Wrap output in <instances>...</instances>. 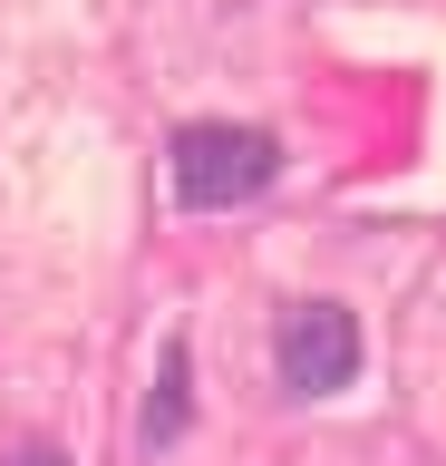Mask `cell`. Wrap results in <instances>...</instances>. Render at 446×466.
Returning <instances> with one entry per match:
<instances>
[{"label": "cell", "instance_id": "obj_4", "mask_svg": "<svg viewBox=\"0 0 446 466\" xmlns=\"http://www.w3.org/2000/svg\"><path fill=\"white\" fill-rule=\"evenodd\" d=\"M10 466H68V457H59V447H39V437H30V447H10Z\"/></svg>", "mask_w": 446, "mask_h": 466}, {"label": "cell", "instance_id": "obj_2", "mask_svg": "<svg viewBox=\"0 0 446 466\" xmlns=\"http://www.w3.org/2000/svg\"><path fill=\"white\" fill-rule=\"evenodd\" d=\"M272 360H282V389H292V399L350 389V379H359V311H340V301H292Z\"/></svg>", "mask_w": 446, "mask_h": 466}, {"label": "cell", "instance_id": "obj_3", "mask_svg": "<svg viewBox=\"0 0 446 466\" xmlns=\"http://www.w3.org/2000/svg\"><path fill=\"white\" fill-rule=\"evenodd\" d=\"M165 437H184V350L155 360V399H146V447H165Z\"/></svg>", "mask_w": 446, "mask_h": 466}, {"label": "cell", "instance_id": "obj_1", "mask_svg": "<svg viewBox=\"0 0 446 466\" xmlns=\"http://www.w3.org/2000/svg\"><path fill=\"white\" fill-rule=\"evenodd\" d=\"M165 175H175V204L223 214V204H253L272 175H282V146H272L263 127H223V116H204V127H184V137L165 146Z\"/></svg>", "mask_w": 446, "mask_h": 466}]
</instances>
